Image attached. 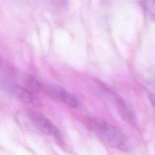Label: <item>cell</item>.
Wrapping results in <instances>:
<instances>
[{
    "mask_svg": "<svg viewBox=\"0 0 155 155\" xmlns=\"http://www.w3.org/2000/svg\"><path fill=\"white\" fill-rule=\"evenodd\" d=\"M88 124L97 136L108 146L123 151L129 150L130 143L128 139L115 126L94 118L89 119Z\"/></svg>",
    "mask_w": 155,
    "mask_h": 155,
    "instance_id": "obj_1",
    "label": "cell"
},
{
    "mask_svg": "<svg viewBox=\"0 0 155 155\" xmlns=\"http://www.w3.org/2000/svg\"><path fill=\"white\" fill-rule=\"evenodd\" d=\"M28 116L33 124L40 131L57 140L61 139L62 135L59 129L48 118L38 112L33 111H29Z\"/></svg>",
    "mask_w": 155,
    "mask_h": 155,
    "instance_id": "obj_2",
    "label": "cell"
},
{
    "mask_svg": "<svg viewBox=\"0 0 155 155\" xmlns=\"http://www.w3.org/2000/svg\"><path fill=\"white\" fill-rule=\"evenodd\" d=\"M49 91L53 96L68 107L73 108H76L78 107L79 103L76 97L64 88L58 85H54L50 88Z\"/></svg>",
    "mask_w": 155,
    "mask_h": 155,
    "instance_id": "obj_3",
    "label": "cell"
},
{
    "mask_svg": "<svg viewBox=\"0 0 155 155\" xmlns=\"http://www.w3.org/2000/svg\"><path fill=\"white\" fill-rule=\"evenodd\" d=\"M19 85L33 94L38 93L41 88L40 84L38 80L30 74H25L22 75L19 79Z\"/></svg>",
    "mask_w": 155,
    "mask_h": 155,
    "instance_id": "obj_4",
    "label": "cell"
},
{
    "mask_svg": "<svg viewBox=\"0 0 155 155\" xmlns=\"http://www.w3.org/2000/svg\"><path fill=\"white\" fill-rule=\"evenodd\" d=\"M10 91L22 102L26 104H31L35 102V99L34 94L21 87L18 84L11 85Z\"/></svg>",
    "mask_w": 155,
    "mask_h": 155,
    "instance_id": "obj_5",
    "label": "cell"
},
{
    "mask_svg": "<svg viewBox=\"0 0 155 155\" xmlns=\"http://www.w3.org/2000/svg\"><path fill=\"white\" fill-rule=\"evenodd\" d=\"M117 102V107L120 116L130 123L134 122L135 115L134 114V111L131 110V108H130V106H128L127 104L125 103L124 101L120 99H119Z\"/></svg>",
    "mask_w": 155,
    "mask_h": 155,
    "instance_id": "obj_6",
    "label": "cell"
},
{
    "mask_svg": "<svg viewBox=\"0 0 155 155\" xmlns=\"http://www.w3.org/2000/svg\"><path fill=\"white\" fill-rule=\"evenodd\" d=\"M146 10L155 19V0H140Z\"/></svg>",
    "mask_w": 155,
    "mask_h": 155,
    "instance_id": "obj_7",
    "label": "cell"
},
{
    "mask_svg": "<svg viewBox=\"0 0 155 155\" xmlns=\"http://www.w3.org/2000/svg\"><path fill=\"white\" fill-rule=\"evenodd\" d=\"M52 3L58 8H64L67 6V0H51Z\"/></svg>",
    "mask_w": 155,
    "mask_h": 155,
    "instance_id": "obj_8",
    "label": "cell"
},
{
    "mask_svg": "<svg viewBox=\"0 0 155 155\" xmlns=\"http://www.w3.org/2000/svg\"><path fill=\"white\" fill-rule=\"evenodd\" d=\"M0 64H1V61H0Z\"/></svg>",
    "mask_w": 155,
    "mask_h": 155,
    "instance_id": "obj_9",
    "label": "cell"
}]
</instances>
